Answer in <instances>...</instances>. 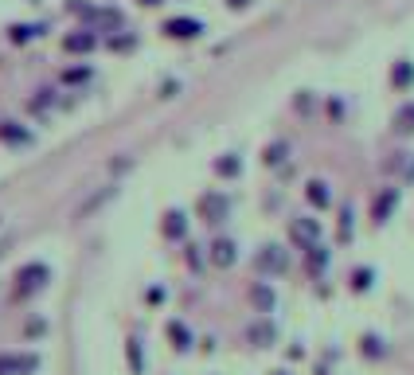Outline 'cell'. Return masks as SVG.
Masks as SVG:
<instances>
[{"label":"cell","instance_id":"7c38bea8","mask_svg":"<svg viewBox=\"0 0 414 375\" xmlns=\"http://www.w3.org/2000/svg\"><path fill=\"white\" fill-rule=\"evenodd\" d=\"M98 39H94V31H74V36H67V51H90Z\"/></svg>","mask_w":414,"mask_h":375},{"label":"cell","instance_id":"3957f363","mask_svg":"<svg viewBox=\"0 0 414 375\" xmlns=\"http://www.w3.org/2000/svg\"><path fill=\"white\" fill-rule=\"evenodd\" d=\"M289 239H293L301 250L320 246V223L317 219H293V223H289Z\"/></svg>","mask_w":414,"mask_h":375},{"label":"cell","instance_id":"ba28073f","mask_svg":"<svg viewBox=\"0 0 414 375\" xmlns=\"http://www.w3.org/2000/svg\"><path fill=\"white\" fill-rule=\"evenodd\" d=\"M235 243H231V239H215L211 243V262L215 266H235Z\"/></svg>","mask_w":414,"mask_h":375},{"label":"cell","instance_id":"cb8c5ba5","mask_svg":"<svg viewBox=\"0 0 414 375\" xmlns=\"http://www.w3.org/2000/svg\"><path fill=\"white\" fill-rule=\"evenodd\" d=\"M90 79V71L82 66V71H67V82H86Z\"/></svg>","mask_w":414,"mask_h":375},{"label":"cell","instance_id":"ffe728a7","mask_svg":"<svg viewBox=\"0 0 414 375\" xmlns=\"http://www.w3.org/2000/svg\"><path fill=\"white\" fill-rule=\"evenodd\" d=\"M129 368H133L141 375V368H145V360H141V344L137 340H129Z\"/></svg>","mask_w":414,"mask_h":375},{"label":"cell","instance_id":"6da1fadb","mask_svg":"<svg viewBox=\"0 0 414 375\" xmlns=\"http://www.w3.org/2000/svg\"><path fill=\"white\" fill-rule=\"evenodd\" d=\"M47 281H51V270H47L44 262H31V266H24V270L16 274V294L28 297V294H36V289H44Z\"/></svg>","mask_w":414,"mask_h":375},{"label":"cell","instance_id":"d4e9b609","mask_svg":"<svg viewBox=\"0 0 414 375\" xmlns=\"http://www.w3.org/2000/svg\"><path fill=\"white\" fill-rule=\"evenodd\" d=\"M227 4H231V8H246L251 0H227Z\"/></svg>","mask_w":414,"mask_h":375},{"label":"cell","instance_id":"52a82bcc","mask_svg":"<svg viewBox=\"0 0 414 375\" xmlns=\"http://www.w3.org/2000/svg\"><path fill=\"white\" fill-rule=\"evenodd\" d=\"M246 336H251V344H258V348H266V344H274V336H278V329L274 324L266 321V316H262V321H254L251 324V332H246Z\"/></svg>","mask_w":414,"mask_h":375},{"label":"cell","instance_id":"8fae6325","mask_svg":"<svg viewBox=\"0 0 414 375\" xmlns=\"http://www.w3.org/2000/svg\"><path fill=\"white\" fill-rule=\"evenodd\" d=\"M184 231H188L184 211H168V215H164V235H168V239H184Z\"/></svg>","mask_w":414,"mask_h":375},{"label":"cell","instance_id":"603a6c76","mask_svg":"<svg viewBox=\"0 0 414 375\" xmlns=\"http://www.w3.org/2000/svg\"><path fill=\"white\" fill-rule=\"evenodd\" d=\"M8 371L16 375V356H0V375H8Z\"/></svg>","mask_w":414,"mask_h":375},{"label":"cell","instance_id":"4316f807","mask_svg":"<svg viewBox=\"0 0 414 375\" xmlns=\"http://www.w3.org/2000/svg\"><path fill=\"white\" fill-rule=\"evenodd\" d=\"M274 375H289V371H274Z\"/></svg>","mask_w":414,"mask_h":375},{"label":"cell","instance_id":"30bf717a","mask_svg":"<svg viewBox=\"0 0 414 375\" xmlns=\"http://www.w3.org/2000/svg\"><path fill=\"white\" fill-rule=\"evenodd\" d=\"M305 196H309V204H317V207H328V204H333V191H328L325 180H309Z\"/></svg>","mask_w":414,"mask_h":375},{"label":"cell","instance_id":"d6986e66","mask_svg":"<svg viewBox=\"0 0 414 375\" xmlns=\"http://www.w3.org/2000/svg\"><path fill=\"white\" fill-rule=\"evenodd\" d=\"M286 153H289L286 141H274V145H266V164H281V161H286Z\"/></svg>","mask_w":414,"mask_h":375},{"label":"cell","instance_id":"2e32d148","mask_svg":"<svg viewBox=\"0 0 414 375\" xmlns=\"http://www.w3.org/2000/svg\"><path fill=\"white\" fill-rule=\"evenodd\" d=\"M251 297H254V305H258L262 313L274 309V289H270V286H254V289H251Z\"/></svg>","mask_w":414,"mask_h":375},{"label":"cell","instance_id":"7a4b0ae2","mask_svg":"<svg viewBox=\"0 0 414 375\" xmlns=\"http://www.w3.org/2000/svg\"><path fill=\"white\" fill-rule=\"evenodd\" d=\"M200 215L207 223H223L231 215V199L223 196V191H203L200 196Z\"/></svg>","mask_w":414,"mask_h":375},{"label":"cell","instance_id":"277c9868","mask_svg":"<svg viewBox=\"0 0 414 375\" xmlns=\"http://www.w3.org/2000/svg\"><path fill=\"white\" fill-rule=\"evenodd\" d=\"M254 266H258L262 274H286L289 270V254L281 246H262L258 258H254Z\"/></svg>","mask_w":414,"mask_h":375},{"label":"cell","instance_id":"4fadbf2b","mask_svg":"<svg viewBox=\"0 0 414 375\" xmlns=\"http://www.w3.org/2000/svg\"><path fill=\"white\" fill-rule=\"evenodd\" d=\"M391 82H395V86H410V82H414V63H407V59H403V63H395V71H391Z\"/></svg>","mask_w":414,"mask_h":375},{"label":"cell","instance_id":"5b68a950","mask_svg":"<svg viewBox=\"0 0 414 375\" xmlns=\"http://www.w3.org/2000/svg\"><path fill=\"white\" fill-rule=\"evenodd\" d=\"M203 31L200 20H192V16H172V20H164V36L172 39H196Z\"/></svg>","mask_w":414,"mask_h":375},{"label":"cell","instance_id":"484cf974","mask_svg":"<svg viewBox=\"0 0 414 375\" xmlns=\"http://www.w3.org/2000/svg\"><path fill=\"white\" fill-rule=\"evenodd\" d=\"M141 4H161V0H141Z\"/></svg>","mask_w":414,"mask_h":375},{"label":"cell","instance_id":"e0dca14e","mask_svg":"<svg viewBox=\"0 0 414 375\" xmlns=\"http://www.w3.org/2000/svg\"><path fill=\"white\" fill-rule=\"evenodd\" d=\"M110 196H113V188H106V191H98V196H90L86 204L79 207V219H86V215L94 211V207H102V204H106V199H110Z\"/></svg>","mask_w":414,"mask_h":375},{"label":"cell","instance_id":"9c48e42d","mask_svg":"<svg viewBox=\"0 0 414 375\" xmlns=\"http://www.w3.org/2000/svg\"><path fill=\"white\" fill-rule=\"evenodd\" d=\"M0 141H8V145H31V133L20 129L16 121H0Z\"/></svg>","mask_w":414,"mask_h":375},{"label":"cell","instance_id":"5bb4252c","mask_svg":"<svg viewBox=\"0 0 414 375\" xmlns=\"http://www.w3.org/2000/svg\"><path fill=\"white\" fill-rule=\"evenodd\" d=\"M395 129H399V133H414V102L399 106V114H395Z\"/></svg>","mask_w":414,"mask_h":375},{"label":"cell","instance_id":"8992f818","mask_svg":"<svg viewBox=\"0 0 414 375\" xmlns=\"http://www.w3.org/2000/svg\"><path fill=\"white\" fill-rule=\"evenodd\" d=\"M395 204H399V191H395V188L379 191V196H375V207H371V219H375V223H387V215L395 211Z\"/></svg>","mask_w":414,"mask_h":375},{"label":"cell","instance_id":"9a60e30c","mask_svg":"<svg viewBox=\"0 0 414 375\" xmlns=\"http://www.w3.org/2000/svg\"><path fill=\"white\" fill-rule=\"evenodd\" d=\"M215 172H219V176H238V172H243V164H238L235 153H227V156H219V161H215Z\"/></svg>","mask_w":414,"mask_h":375},{"label":"cell","instance_id":"44dd1931","mask_svg":"<svg viewBox=\"0 0 414 375\" xmlns=\"http://www.w3.org/2000/svg\"><path fill=\"white\" fill-rule=\"evenodd\" d=\"M31 36H36V28H20V24L12 28V44H28Z\"/></svg>","mask_w":414,"mask_h":375},{"label":"cell","instance_id":"7402d4cb","mask_svg":"<svg viewBox=\"0 0 414 375\" xmlns=\"http://www.w3.org/2000/svg\"><path fill=\"white\" fill-rule=\"evenodd\" d=\"M352 286H355V289H368V286H371V270H355Z\"/></svg>","mask_w":414,"mask_h":375},{"label":"cell","instance_id":"ac0fdd59","mask_svg":"<svg viewBox=\"0 0 414 375\" xmlns=\"http://www.w3.org/2000/svg\"><path fill=\"white\" fill-rule=\"evenodd\" d=\"M168 336L176 340V348H180V352H184V348L192 344V336H188V329H184L180 321H172V324H168Z\"/></svg>","mask_w":414,"mask_h":375}]
</instances>
